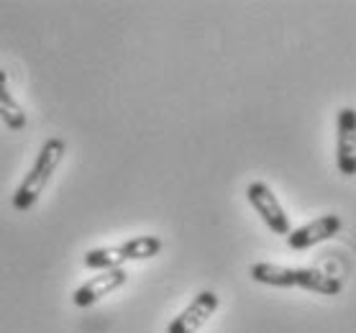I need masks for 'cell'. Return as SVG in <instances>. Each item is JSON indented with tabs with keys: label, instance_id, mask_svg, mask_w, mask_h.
Segmentation results:
<instances>
[{
	"label": "cell",
	"instance_id": "3957f363",
	"mask_svg": "<svg viewBox=\"0 0 356 333\" xmlns=\"http://www.w3.org/2000/svg\"><path fill=\"white\" fill-rule=\"evenodd\" d=\"M162 238L159 236H136L123 244L115 246H100V249H90L82 257V264L95 272H106V269H121L126 261H141L152 259L162 252Z\"/></svg>",
	"mask_w": 356,
	"mask_h": 333
},
{
	"label": "cell",
	"instance_id": "7a4b0ae2",
	"mask_svg": "<svg viewBox=\"0 0 356 333\" xmlns=\"http://www.w3.org/2000/svg\"><path fill=\"white\" fill-rule=\"evenodd\" d=\"M67 154V141L65 138H47V144L41 147L36 162H33L31 172L24 177V182L16 187L13 193V208L18 211H31L33 205L39 203L41 193L47 190L51 174L59 170V164Z\"/></svg>",
	"mask_w": 356,
	"mask_h": 333
},
{
	"label": "cell",
	"instance_id": "ba28073f",
	"mask_svg": "<svg viewBox=\"0 0 356 333\" xmlns=\"http://www.w3.org/2000/svg\"><path fill=\"white\" fill-rule=\"evenodd\" d=\"M341 228H343V220H341L339 216L328 213V216H321V218L310 220L305 226L290 231L287 246H290L292 252H305V249H313L316 244H323V241L333 238Z\"/></svg>",
	"mask_w": 356,
	"mask_h": 333
},
{
	"label": "cell",
	"instance_id": "9c48e42d",
	"mask_svg": "<svg viewBox=\"0 0 356 333\" xmlns=\"http://www.w3.org/2000/svg\"><path fill=\"white\" fill-rule=\"evenodd\" d=\"M0 121L6 123L10 131H24L26 129V113L21 103L13 98L8 88V77L0 70Z\"/></svg>",
	"mask_w": 356,
	"mask_h": 333
},
{
	"label": "cell",
	"instance_id": "6da1fadb",
	"mask_svg": "<svg viewBox=\"0 0 356 333\" xmlns=\"http://www.w3.org/2000/svg\"><path fill=\"white\" fill-rule=\"evenodd\" d=\"M249 275L254 282L269 284V287H300V290L328 295V298L341 293L339 277L310 267H282V264H272V261H257V264H251Z\"/></svg>",
	"mask_w": 356,
	"mask_h": 333
},
{
	"label": "cell",
	"instance_id": "5b68a950",
	"mask_svg": "<svg viewBox=\"0 0 356 333\" xmlns=\"http://www.w3.org/2000/svg\"><path fill=\"white\" fill-rule=\"evenodd\" d=\"M336 167L343 177H356V108L343 106L336 118Z\"/></svg>",
	"mask_w": 356,
	"mask_h": 333
},
{
	"label": "cell",
	"instance_id": "277c9868",
	"mask_svg": "<svg viewBox=\"0 0 356 333\" xmlns=\"http://www.w3.org/2000/svg\"><path fill=\"white\" fill-rule=\"evenodd\" d=\"M246 200L251 203L254 211L259 213L269 231H275L277 236H284V238L290 236V231H292L290 216H287V211H284L282 203L277 200V195L272 193V187H269L267 182H261V179L251 182V185L246 187Z\"/></svg>",
	"mask_w": 356,
	"mask_h": 333
},
{
	"label": "cell",
	"instance_id": "8992f818",
	"mask_svg": "<svg viewBox=\"0 0 356 333\" xmlns=\"http://www.w3.org/2000/svg\"><path fill=\"white\" fill-rule=\"evenodd\" d=\"M218 305L220 298L213 290H200L190 300V305L167 325V333H197L202 325L211 320L213 313L218 310Z\"/></svg>",
	"mask_w": 356,
	"mask_h": 333
},
{
	"label": "cell",
	"instance_id": "52a82bcc",
	"mask_svg": "<svg viewBox=\"0 0 356 333\" xmlns=\"http://www.w3.org/2000/svg\"><path fill=\"white\" fill-rule=\"evenodd\" d=\"M129 275H126V269H106V272H97L95 277H90L88 282L80 284L77 290L72 293V302L77 308H92L97 302L108 298L111 293L115 290H121L123 284H126Z\"/></svg>",
	"mask_w": 356,
	"mask_h": 333
}]
</instances>
